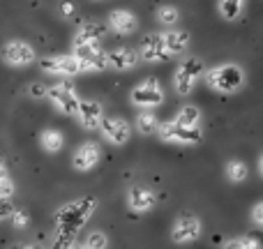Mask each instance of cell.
I'll return each instance as SVG.
<instances>
[{
	"mask_svg": "<svg viewBox=\"0 0 263 249\" xmlns=\"http://www.w3.org/2000/svg\"><path fill=\"white\" fill-rule=\"evenodd\" d=\"M97 210V199L95 196H83V199L69 201V203L60 205L55 210L53 219H55V238L53 242L55 247H72L74 238L79 236L83 226L88 224V219L95 215Z\"/></svg>",
	"mask_w": 263,
	"mask_h": 249,
	"instance_id": "1",
	"label": "cell"
},
{
	"mask_svg": "<svg viewBox=\"0 0 263 249\" xmlns=\"http://www.w3.org/2000/svg\"><path fill=\"white\" fill-rule=\"evenodd\" d=\"M72 53L79 58L81 74H92L106 69V53L102 51V40L83 37L77 32L72 40Z\"/></svg>",
	"mask_w": 263,
	"mask_h": 249,
	"instance_id": "2",
	"label": "cell"
},
{
	"mask_svg": "<svg viewBox=\"0 0 263 249\" xmlns=\"http://www.w3.org/2000/svg\"><path fill=\"white\" fill-rule=\"evenodd\" d=\"M205 83H208V88L215 92H224V95L238 92L245 86V72H242V67L236 63H224V65H217V67L205 72Z\"/></svg>",
	"mask_w": 263,
	"mask_h": 249,
	"instance_id": "3",
	"label": "cell"
},
{
	"mask_svg": "<svg viewBox=\"0 0 263 249\" xmlns=\"http://www.w3.org/2000/svg\"><path fill=\"white\" fill-rule=\"evenodd\" d=\"M157 134L162 141L178 143V145H199L201 141H203V129H201V125H182V123H176V120L159 123Z\"/></svg>",
	"mask_w": 263,
	"mask_h": 249,
	"instance_id": "4",
	"label": "cell"
},
{
	"mask_svg": "<svg viewBox=\"0 0 263 249\" xmlns=\"http://www.w3.org/2000/svg\"><path fill=\"white\" fill-rule=\"evenodd\" d=\"M205 72V65L201 58H185L180 65H178L176 74H173V90L180 97H187L192 90H194L196 81L201 79V74Z\"/></svg>",
	"mask_w": 263,
	"mask_h": 249,
	"instance_id": "5",
	"label": "cell"
},
{
	"mask_svg": "<svg viewBox=\"0 0 263 249\" xmlns=\"http://www.w3.org/2000/svg\"><path fill=\"white\" fill-rule=\"evenodd\" d=\"M46 100L63 116H77L79 104H81V97L77 95L74 86H69V83H55V86L46 88Z\"/></svg>",
	"mask_w": 263,
	"mask_h": 249,
	"instance_id": "6",
	"label": "cell"
},
{
	"mask_svg": "<svg viewBox=\"0 0 263 249\" xmlns=\"http://www.w3.org/2000/svg\"><path fill=\"white\" fill-rule=\"evenodd\" d=\"M129 102L139 109H155L164 102V92L159 86L157 79H143L139 86L132 88L129 92Z\"/></svg>",
	"mask_w": 263,
	"mask_h": 249,
	"instance_id": "7",
	"label": "cell"
},
{
	"mask_svg": "<svg viewBox=\"0 0 263 249\" xmlns=\"http://www.w3.org/2000/svg\"><path fill=\"white\" fill-rule=\"evenodd\" d=\"M0 58H3V63L9 65V67H28L30 63H35L37 53L28 42L9 40V42H5L3 49H0Z\"/></svg>",
	"mask_w": 263,
	"mask_h": 249,
	"instance_id": "8",
	"label": "cell"
},
{
	"mask_svg": "<svg viewBox=\"0 0 263 249\" xmlns=\"http://www.w3.org/2000/svg\"><path fill=\"white\" fill-rule=\"evenodd\" d=\"M139 60H143V63H164V60H171L162 32H148V35L141 37Z\"/></svg>",
	"mask_w": 263,
	"mask_h": 249,
	"instance_id": "9",
	"label": "cell"
},
{
	"mask_svg": "<svg viewBox=\"0 0 263 249\" xmlns=\"http://www.w3.org/2000/svg\"><path fill=\"white\" fill-rule=\"evenodd\" d=\"M40 69L46 74H51V76H77V74H81V65H79V58L74 53L42 58Z\"/></svg>",
	"mask_w": 263,
	"mask_h": 249,
	"instance_id": "10",
	"label": "cell"
},
{
	"mask_svg": "<svg viewBox=\"0 0 263 249\" xmlns=\"http://www.w3.org/2000/svg\"><path fill=\"white\" fill-rule=\"evenodd\" d=\"M100 129L102 136L114 145H125L132 139V125L125 118H118V116H104L100 123Z\"/></svg>",
	"mask_w": 263,
	"mask_h": 249,
	"instance_id": "11",
	"label": "cell"
},
{
	"mask_svg": "<svg viewBox=\"0 0 263 249\" xmlns=\"http://www.w3.org/2000/svg\"><path fill=\"white\" fill-rule=\"evenodd\" d=\"M201 231H203V224H201L199 217L194 215H182L171 228V238L178 245H185V242H194L201 238Z\"/></svg>",
	"mask_w": 263,
	"mask_h": 249,
	"instance_id": "12",
	"label": "cell"
},
{
	"mask_svg": "<svg viewBox=\"0 0 263 249\" xmlns=\"http://www.w3.org/2000/svg\"><path fill=\"white\" fill-rule=\"evenodd\" d=\"M100 157H102V148L95 143V141H86L81 143L72 155V166L74 171H92V168L100 164Z\"/></svg>",
	"mask_w": 263,
	"mask_h": 249,
	"instance_id": "13",
	"label": "cell"
},
{
	"mask_svg": "<svg viewBox=\"0 0 263 249\" xmlns=\"http://www.w3.org/2000/svg\"><path fill=\"white\" fill-rule=\"evenodd\" d=\"M157 205V194L143 185H134L127 189V208L132 213H148Z\"/></svg>",
	"mask_w": 263,
	"mask_h": 249,
	"instance_id": "14",
	"label": "cell"
},
{
	"mask_svg": "<svg viewBox=\"0 0 263 249\" xmlns=\"http://www.w3.org/2000/svg\"><path fill=\"white\" fill-rule=\"evenodd\" d=\"M77 118H79V123H81L83 129L92 131L100 127L102 118H104V109H102V104L97 100H81L79 111H77Z\"/></svg>",
	"mask_w": 263,
	"mask_h": 249,
	"instance_id": "15",
	"label": "cell"
},
{
	"mask_svg": "<svg viewBox=\"0 0 263 249\" xmlns=\"http://www.w3.org/2000/svg\"><path fill=\"white\" fill-rule=\"evenodd\" d=\"M139 65V51L134 49H114L106 53V69H116V72H127Z\"/></svg>",
	"mask_w": 263,
	"mask_h": 249,
	"instance_id": "16",
	"label": "cell"
},
{
	"mask_svg": "<svg viewBox=\"0 0 263 249\" xmlns=\"http://www.w3.org/2000/svg\"><path fill=\"white\" fill-rule=\"evenodd\" d=\"M109 28L114 32H118V35H132L139 28V18L129 9H114L109 14Z\"/></svg>",
	"mask_w": 263,
	"mask_h": 249,
	"instance_id": "17",
	"label": "cell"
},
{
	"mask_svg": "<svg viewBox=\"0 0 263 249\" xmlns=\"http://www.w3.org/2000/svg\"><path fill=\"white\" fill-rule=\"evenodd\" d=\"M164 35V44H166V51L168 55H180L190 49V32L187 30H168V32H162Z\"/></svg>",
	"mask_w": 263,
	"mask_h": 249,
	"instance_id": "18",
	"label": "cell"
},
{
	"mask_svg": "<svg viewBox=\"0 0 263 249\" xmlns=\"http://www.w3.org/2000/svg\"><path fill=\"white\" fill-rule=\"evenodd\" d=\"M40 145L46 150V152H58L65 145V136L60 129H44L40 134Z\"/></svg>",
	"mask_w": 263,
	"mask_h": 249,
	"instance_id": "19",
	"label": "cell"
},
{
	"mask_svg": "<svg viewBox=\"0 0 263 249\" xmlns=\"http://www.w3.org/2000/svg\"><path fill=\"white\" fill-rule=\"evenodd\" d=\"M134 127L139 129V134L143 136H150V134H157V127H159V120L153 111H141L134 120Z\"/></svg>",
	"mask_w": 263,
	"mask_h": 249,
	"instance_id": "20",
	"label": "cell"
},
{
	"mask_svg": "<svg viewBox=\"0 0 263 249\" xmlns=\"http://www.w3.org/2000/svg\"><path fill=\"white\" fill-rule=\"evenodd\" d=\"M245 9V0H219L217 3V12L224 21H236Z\"/></svg>",
	"mask_w": 263,
	"mask_h": 249,
	"instance_id": "21",
	"label": "cell"
},
{
	"mask_svg": "<svg viewBox=\"0 0 263 249\" xmlns=\"http://www.w3.org/2000/svg\"><path fill=\"white\" fill-rule=\"evenodd\" d=\"M247 176H250V168H247L245 162H240V159H231V162L227 164V178L231 182H245Z\"/></svg>",
	"mask_w": 263,
	"mask_h": 249,
	"instance_id": "22",
	"label": "cell"
},
{
	"mask_svg": "<svg viewBox=\"0 0 263 249\" xmlns=\"http://www.w3.org/2000/svg\"><path fill=\"white\" fill-rule=\"evenodd\" d=\"M173 120H176V123H182V125H201V109L199 106L187 104L178 111V116Z\"/></svg>",
	"mask_w": 263,
	"mask_h": 249,
	"instance_id": "23",
	"label": "cell"
},
{
	"mask_svg": "<svg viewBox=\"0 0 263 249\" xmlns=\"http://www.w3.org/2000/svg\"><path fill=\"white\" fill-rule=\"evenodd\" d=\"M178 18H180V12H178V7H173V5H159L157 7V21L162 23V26H176Z\"/></svg>",
	"mask_w": 263,
	"mask_h": 249,
	"instance_id": "24",
	"label": "cell"
},
{
	"mask_svg": "<svg viewBox=\"0 0 263 249\" xmlns=\"http://www.w3.org/2000/svg\"><path fill=\"white\" fill-rule=\"evenodd\" d=\"M224 247H229V249H256V247H263V240H259V238H254V236H240V238H236V240L224 242Z\"/></svg>",
	"mask_w": 263,
	"mask_h": 249,
	"instance_id": "25",
	"label": "cell"
},
{
	"mask_svg": "<svg viewBox=\"0 0 263 249\" xmlns=\"http://www.w3.org/2000/svg\"><path fill=\"white\" fill-rule=\"evenodd\" d=\"M79 35H83V37H95V40H104V35H106V28L102 26V23L86 21L81 28H79Z\"/></svg>",
	"mask_w": 263,
	"mask_h": 249,
	"instance_id": "26",
	"label": "cell"
},
{
	"mask_svg": "<svg viewBox=\"0 0 263 249\" xmlns=\"http://www.w3.org/2000/svg\"><path fill=\"white\" fill-rule=\"evenodd\" d=\"M83 247H88V249H104V247H109V238H106L102 231H92L90 236L83 240Z\"/></svg>",
	"mask_w": 263,
	"mask_h": 249,
	"instance_id": "27",
	"label": "cell"
},
{
	"mask_svg": "<svg viewBox=\"0 0 263 249\" xmlns=\"http://www.w3.org/2000/svg\"><path fill=\"white\" fill-rule=\"evenodd\" d=\"M9 222H12L14 228H26L28 224H30V217H28V213H23V210H12Z\"/></svg>",
	"mask_w": 263,
	"mask_h": 249,
	"instance_id": "28",
	"label": "cell"
},
{
	"mask_svg": "<svg viewBox=\"0 0 263 249\" xmlns=\"http://www.w3.org/2000/svg\"><path fill=\"white\" fill-rule=\"evenodd\" d=\"M26 92L32 97V100H44L46 97V86L44 83H40V81H32V83H28L26 86Z\"/></svg>",
	"mask_w": 263,
	"mask_h": 249,
	"instance_id": "29",
	"label": "cell"
},
{
	"mask_svg": "<svg viewBox=\"0 0 263 249\" xmlns=\"http://www.w3.org/2000/svg\"><path fill=\"white\" fill-rule=\"evenodd\" d=\"M12 196H14V182H12V178H9V176L0 178V199L9 201Z\"/></svg>",
	"mask_w": 263,
	"mask_h": 249,
	"instance_id": "30",
	"label": "cell"
},
{
	"mask_svg": "<svg viewBox=\"0 0 263 249\" xmlns=\"http://www.w3.org/2000/svg\"><path fill=\"white\" fill-rule=\"evenodd\" d=\"M252 219H254V224L263 226V201H261V203H256L254 208H252Z\"/></svg>",
	"mask_w": 263,
	"mask_h": 249,
	"instance_id": "31",
	"label": "cell"
},
{
	"mask_svg": "<svg viewBox=\"0 0 263 249\" xmlns=\"http://www.w3.org/2000/svg\"><path fill=\"white\" fill-rule=\"evenodd\" d=\"M12 201H5V199H0V219H5V217H9L12 215Z\"/></svg>",
	"mask_w": 263,
	"mask_h": 249,
	"instance_id": "32",
	"label": "cell"
},
{
	"mask_svg": "<svg viewBox=\"0 0 263 249\" xmlns=\"http://www.w3.org/2000/svg\"><path fill=\"white\" fill-rule=\"evenodd\" d=\"M74 9H77V7H74V3H63V5H60V12H63L65 16H72Z\"/></svg>",
	"mask_w": 263,
	"mask_h": 249,
	"instance_id": "33",
	"label": "cell"
},
{
	"mask_svg": "<svg viewBox=\"0 0 263 249\" xmlns=\"http://www.w3.org/2000/svg\"><path fill=\"white\" fill-rule=\"evenodd\" d=\"M5 176H9V173H7V164H5V159L0 157V178H5Z\"/></svg>",
	"mask_w": 263,
	"mask_h": 249,
	"instance_id": "34",
	"label": "cell"
},
{
	"mask_svg": "<svg viewBox=\"0 0 263 249\" xmlns=\"http://www.w3.org/2000/svg\"><path fill=\"white\" fill-rule=\"evenodd\" d=\"M259 173H261V176H263V155H261V157H259Z\"/></svg>",
	"mask_w": 263,
	"mask_h": 249,
	"instance_id": "35",
	"label": "cell"
}]
</instances>
